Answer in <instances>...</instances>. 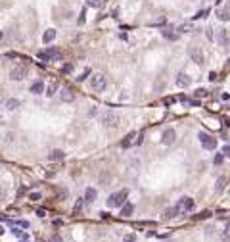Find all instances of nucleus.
I'll return each mask as SVG.
<instances>
[{
	"label": "nucleus",
	"mask_w": 230,
	"mask_h": 242,
	"mask_svg": "<svg viewBox=\"0 0 230 242\" xmlns=\"http://www.w3.org/2000/svg\"><path fill=\"white\" fill-rule=\"evenodd\" d=\"M31 92H33V94H40V92H44V83H42L40 79L35 81V83L31 85Z\"/></svg>",
	"instance_id": "4468645a"
},
{
	"label": "nucleus",
	"mask_w": 230,
	"mask_h": 242,
	"mask_svg": "<svg viewBox=\"0 0 230 242\" xmlns=\"http://www.w3.org/2000/svg\"><path fill=\"white\" fill-rule=\"evenodd\" d=\"M188 54H190V58H192V62H196V63H203V50L201 48H198V46H190V50H188Z\"/></svg>",
	"instance_id": "0eeeda50"
},
{
	"label": "nucleus",
	"mask_w": 230,
	"mask_h": 242,
	"mask_svg": "<svg viewBox=\"0 0 230 242\" xmlns=\"http://www.w3.org/2000/svg\"><path fill=\"white\" fill-rule=\"evenodd\" d=\"M207 16H209V10H201V12H200L198 16H196V17L200 19V17H207Z\"/></svg>",
	"instance_id": "58836bf2"
},
{
	"label": "nucleus",
	"mask_w": 230,
	"mask_h": 242,
	"mask_svg": "<svg viewBox=\"0 0 230 242\" xmlns=\"http://www.w3.org/2000/svg\"><path fill=\"white\" fill-rule=\"evenodd\" d=\"M48 158H50L52 161H60V160L65 158V154H63V150H52V152L48 154Z\"/></svg>",
	"instance_id": "dca6fc26"
},
{
	"label": "nucleus",
	"mask_w": 230,
	"mask_h": 242,
	"mask_svg": "<svg viewBox=\"0 0 230 242\" xmlns=\"http://www.w3.org/2000/svg\"><path fill=\"white\" fill-rule=\"evenodd\" d=\"M0 235H4V229L2 227H0Z\"/></svg>",
	"instance_id": "a18cd8bd"
},
{
	"label": "nucleus",
	"mask_w": 230,
	"mask_h": 242,
	"mask_svg": "<svg viewBox=\"0 0 230 242\" xmlns=\"http://www.w3.org/2000/svg\"><path fill=\"white\" fill-rule=\"evenodd\" d=\"M17 227H21V229H29V221H23V219H19V221H17Z\"/></svg>",
	"instance_id": "f704fd0d"
},
{
	"label": "nucleus",
	"mask_w": 230,
	"mask_h": 242,
	"mask_svg": "<svg viewBox=\"0 0 230 242\" xmlns=\"http://www.w3.org/2000/svg\"><path fill=\"white\" fill-rule=\"evenodd\" d=\"M134 144H142V133H140V135H138V138L134 140Z\"/></svg>",
	"instance_id": "c03bdc74"
},
{
	"label": "nucleus",
	"mask_w": 230,
	"mask_h": 242,
	"mask_svg": "<svg viewBox=\"0 0 230 242\" xmlns=\"http://www.w3.org/2000/svg\"><path fill=\"white\" fill-rule=\"evenodd\" d=\"M84 21H86V8H83V10H81V14H79V19H77V23H79V25H83Z\"/></svg>",
	"instance_id": "393cba45"
},
{
	"label": "nucleus",
	"mask_w": 230,
	"mask_h": 242,
	"mask_svg": "<svg viewBox=\"0 0 230 242\" xmlns=\"http://www.w3.org/2000/svg\"><path fill=\"white\" fill-rule=\"evenodd\" d=\"M58 89H60V85H58V83H52V85L48 86V89H46V96H50V98H52L54 94L58 92Z\"/></svg>",
	"instance_id": "412c9836"
},
{
	"label": "nucleus",
	"mask_w": 230,
	"mask_h": 242,
	"mask_svg": "<svg viewBox=\"0 0 230 242\" xmlns=\"http://www.w3.org/2000/svg\"><path fill=\"white\" fill-rule=\"evenodd\" d=\"M83 204H84V196L83 198H77V202H75V207H73V213L77 215V213H79L81 210H83Z\"/></svg>",
	"instance_id": "4be33fe9"
},
{
	"label": "nucleus",
	"mask_w": 230,
	"mask_h": 242,
	"mask_svg": "<svg viewBox=\"0 0 230 242\" xmlns=\"http://www.w3.org/2000/svg\"><path fill=\"white\" fill-rule=\"evenodd\" d=\"M161 35L165 37L167 40H177V39H178V35H177V33H171V31H161Z\"/></svg>",
	"instance_id": "5701e85b"
},
{
	"label": "nucleus",
	"mask_w": 230,
	"mask_h": 242,
	"mask_svg": "<svg viewBox=\"0 0 230 242\" xmlns=\"http://www.w3.org/2000/svg\"><path fill=\"white\" fill-rule=\"evenodd\" d=\"M100 119H102V123H104L106 127H117V123H119V117H117L113 112H104Z\"/></svg>",
	"instance_id": "20e7f679"
},
{
	"label": "nucleus",
	"mask_w": 230,
	"mask_h": 242,
	"mask_svg": "<svg viewBox=\"0 0 230 242\" xmlns=\"http://www.w3.org/2000/svg\"><path fill=\"white\" fill-rule=\"evenodd\" d=\"M163 104H165V106H171V104H173V98H165V100H163Z\"/></svg>",
	"instance_id": "37998d69"
},
{
	"label": "nucleus",
	"mask_w": 230,
	"mask_h": 242,
	"mask_svg": "<svg viewBox=\"0 0 230 242\" xmlns=\"http://www.w3.org/2000/svg\"><path fill=\"white\" fill-rule=\"evenodd\" d=\"M29 198H31L33 202H38L42 196H40V192H31V194H29Z\"/></svg>",
	"instance_id": "473e14b6"
},
{
	"label": "nucleus",
	"mask_w": 230,
	"mask_h": 242,
	"mask_svg": "<svg viewBox=\"0 0 230 242\" xmlns=\"http://www.w3.org/2000/svg\"><path fill=\"white\" fill-rule=\"evenodd\" d=\"M90 73H92L90 69H84V71H83V73H81L79 77H77V81H79V83H83L84 79H88V75H90Z\"/></svg>",
	"instance_id": "a878e982"
},
{
	"label": "nucleus",
	"mask_w": 230,
	"mask_h": 242,
	"mask_svg": "<svg viewBox=\"0 0 230 242\" xmlns=\"http://www.w3.org/2000/svg\"><path fill=\"white\" fill-rule=\"evenodd\" d=\"M37 215H38V217H44V215H46V210H44V207H38V210H37Z\"/></svg>",
	"instance_id": "ea45409f"
},
{
	"label": "nucleus",
	"mask_w": 230,
	"mask_h": 242,
	"mask_svg": "<svg viewBox=\"0 0 230 242\" xmlns=\"http://www.w3.org/2000/svg\"><path fill=\"white\" fill-rule=\"evenodd\" d=\"M90 89L96 91V92H100L106 89V77L102 73H96L94 77H90Z\"/></svg>",
	"instance_id": "f03ea898"
},
{
	"label": "nucleus",
	"mask_w": 230,
	"mask_h": 242,
	"mask_svg": "<svg viewBox=\"0 0 230 242\" xmlns=\"http://www.w3.org/2000/svg\"><path fill=\"white\" fill-rule=\"evenodd\" d=\"M174 140H177V133H174V129H165V131H163V135H161V144L171 146V144H174Z\"/></svg>",
	"instance_id": "39448f33"
},
{
	"label": "nucleus",
	"mask_w": 230,
	"mask_h": 242,
	"mask_svg": "<svg viewBox=\"0 0 230 242\" xmlns=\"http://www.w3.org/2000/svg\"><path fill=\"white\" fill-rule=\"evenodd\" d=\"M205 35H207V39H209V40L215 39V37H213V29H207V31H205Z\"/></svg>",
	"instance_id": "a19ab883"
},
{
	"label": "nucleus",
	"mask_w": 230,
	"mask_h": 242,
	"mask_svg": "<svg viewBox=\"0 0 230 242\" xmlns=\"http://www.w3.org/2000/svg\"><path fill=\"white\" fill-rule=\"evenodd\" d=\"M60 98H61V102H71L73 98H75V94H73V91H71V89H61Z\"/></svg>",
	"instance_id": "ddd939ff"
},
{
	"label": "nucleus",
	"mask_w": 230,
	"mask_h": 242,
	"mask_svg": "<svg viewBox=\"0 0 230 242\" xmlns=\"http://www.w3.org/2000/svg\"><path fill=\"white\" fill-rule=\"evenodd\" d=\"M86 6H90V8H100V2L102 0H84Z\"/></svg>",
	"instance_id": "cd10ccee"
},
{
	"label": "nucleus",
	"mask_w": 230,
	"mask_h": 242,
	"mask_svg": "<svg viewBox=\"0 0 230 242\" xmlns=\"http://www.w3.org/2000/svg\"><path fill=\"white\" fill-rule=\"evenodd\" d=\"M133 212H134V206H133V204H123V207H121V215H123V217L133 215Z\"/></svg>",
	"instance_id": "f3484780"
},
{
	"label": "nucleus",
	"mask_w": 230,
	"mask_h": 242,
	"mask_svg": "<svg viewBox=\"0 0 230 242\" xmlns=\"http://www.w3.org/2000/svg\"><path fill=\"white\" fill-rule=\"evenodd\" d=\"M194 200H192V198H182V200H180V207H182V210H186V212H192L194 210Z\"/></svg>",
	"instance_id": "2eb2a0df"
},
{
	"label": "nucleus",
	"mask_w": 230,
	"mask_h": 242,
	"mask_svg": "<svg viewBox=\"0 0 230 242\" xmlns=\"http://www.w3.org/2000/svg\"><path fill=\"white\" fill-rule=\"evenodd\" d=\"M46 52H48V56H50V60H61V52H60L58 48H48Z\"/></svg>",
	"instance_id": "6ab92c4d"
},
{
	"label": "nucleus",
	"mask_w": 230,
	"mask_h": 242,
	"mask_svg": "<svg viewBox=\"0 0 230 242\" xmlns=\"http://www.w3.org/2000/svg\"><path fill=\"white\" fill-rule=\"evenodd\" d=\"M127 196H129V190H127V188L111 194V196L107 198V207H119V206H123L125 200H127Z\"/></svg>",
	"instance_id": "f257e3e1"
},
{
	"label": "nucleus",
	"mask_w": 230,
	"mask_h": 242,
	"mask_svg": "<svg viewBox=\"0 0 230 242\" xmlns=\"http://www.w3.org/2000/svg\"><path fill=\"white\" fill-rule=\"evenodd\" d=\"M37 60H42V62H50V56H48V52L46 50H40L37 54Z\"/></svg>",
	"instance_id": "b1692460"
},
{
	"label": "nucleus",
	"mask_w": 230,
	"mask_h": 242,
	"mask_svg": "<svg viewBox=\"0 0 230 242\" xmlns=\"http://www.w3.org/2000/svg\"><path fill=\"white\" fill-rule=\"evenodd\" d=\"M48 242H63V238H61L60 235H52V238H50Z\"/></svg>",
	"instance_id": "e433bc0d"
},
{
	"label": "nucleus",
	"mask_w": 230,
	"mask_h": 242,
	"mask_svg": "<svg viewBox=\"0 0 230 242\" xmlns=\"http://www.w3.org/2000/svg\"><path fill=\"white\" fill-rule=\"evenodd\" d=\"M4 198H6V190H4V188H0V202H2Z\"/></svg>",
	"instance_id": "79ce46f5"
},
{
	"label": "nucleus",
	"mask_w": 230,
	"mask_h": 242,
	"mask_svg": "<svg viewBox=\"0 0 230 242\" xmlns=\"http://www.w3.org/2000/svg\"><path fill=\"white\" fill-rule=\"evenodd\" d=\"M123 242H136V236H134V235H127V236L123 238Z\"/></svg>",
	"instance_id": "c9c22d12"
},
{
	"label": "nucleus",
	"mask_w": 230,
	"mask_h": 242,
	"mask_svg": "<svg viewBox=\"0 0 230 242\" xmlns=\"http://www.w3.org/2000/svg\"><path fill=\"white\" fill-rule=\"evenodd\" d=\"M194 96H196V98H203V96H207V91H205V89H198V91L194 92Z\"/></svg>",
	"instance_id": "7c9ffc66"
},
{
	"label": "nucleus",
	"mask_w": 230,
	"mask_h": 242,
	"mask_svg": "<svg viewBox=\"0 0 230 242\" xmlns=\"http://www.w3.org/2000/svg\"><path fill=\"white\" fill-rule=\"evenodd\" d=\"M134 137H136L134 133H129V135L125 137V140L121 142V148H129V146H130V144H133V142H134V140H133Z\"/></svg>",
	"instance_id": "aec40b11"
},
{
	"label": "nucleus",
	"mask_w": 230,
	"mask_h": 242,
	"mask_svg": "<svg viewBox=\"0 0 230 242\" xmlns=\"http://www.w3.org/2000/svg\"><path fill=\"white\" fill-rule=\"evenodd\" d=\"M2 37H4V35H2V31H0V39H2Z\"/></svg>",
	"instance_id": "49530a36"
},
{
	"label": "nucleus",
	"mask_w": 230,
	"mask_h": 242,
	"mask_svg": "<svg viewBox=\"0 0 230 242\" xmlns=\"http://www.w3.org/2000/svg\"><path fill=\"white\" fill-rule=\"evenodd\" d=\"M180 212H182L180 204H178V206H173V207H169V210H165V212H163V219H165V221H169V219L177 217V215H178Z\"/></svg>",
	"instance_id": "6e6552de"
},
{
	"label": "nucleus",
	"mask_w": 230,
	"mask_h": 242,
	"mask_svg": "<svg viewBox=\"0 0 230 242\" xmlns=\"http://www.w3.org/2000/svg\"><path fill=\"white\" fill-rule=\"evenodd\" d=\"M190 81H192V79H190V77L186 75L184 71H180V73L177 75V79H174L177 86H180V89H184V86H188V85H190Z\"/></svg>",
	"instance_id": "1a4fd4ad"
},
{
	"label": "nucleus",
	"mask_w": 230,
	"mask_h": 242,
	"mask_svg": "<svg viewBox=\"0 0 230 242\" xmlns=\"http://www.w3.org/2000/svg\"><path fill=\"white\" fill-rule=\"evenodd\" d=\"M56 35H58L56 29H46V31H44V35H42V42H44V44H50V42L56 39Z\"/></svg>",
	"instance_id": "f8f14e48"
},
{
	"label": "nucleus",
	"mask_w": 230,
	"mask_h": 242,
	"mask_svg": "<svg viewBox=\"0 0 230 242\" xmlns=\"http://www.w3.org/2000/svg\"><path fill=\"white\" fill-rule=\"evenodd\" d=\"M27 77V67L25 65H17V67H14L12 71H10V79L12 81H21Z\"/></svg>",
	"instance_id": "423d86ee"
},
{
	"label": "nucleus",
	"mask_w": 230,
	"mask_h": 242,
	"mask_svg": "<svg viewBox=\"0 0 230 242\" xmlns=\"http://www.w3.org/2000/svg\"><path fill=\"white\" fill-rule=\"evenodd\" d=\"M61 71H63V73H71V71H73V63H63Z\"/></svg>",
	"instance_id": "2f4dec72"
},
{
	"label": "nucleus",
	"mask_w": 230,
	"mask_h": 242,
	"mask_svg": "<svg viewBox=\"0 0 230 242\" xmlns=\"http://www.w3.org/2000/svg\"><path fill=\"white\" fill-rule=\"evenodd\" d=\"M224 183H226V177H219V179H217V184H215V188H217V190H223Z\"/></svg>",
	"instance_id": "bb28decb"
},
{
	"label": "nucleus",
	"mask_w": 230,
	"mask_h": 242,
	"mask_svg": "<svg viewBox=\"0 0 230 242\" xmlns=\"http://www.w3.org/2000/svg\"><path fill=\"white\" fill-rule=\"evenodd\" d=\"M223 156H224V158H230V146H223Z\"/></svg>",
	"instance_id": "4c0bfd02"
},
{
	"label": "nucleus",
	"mask_w": 230,
	"mask_h": 242,
	"mask_svg": "<svg viewBox=\"0 0 230 242\" xmlns=\"http://www.w3.org/2000/svg\"><path fill=\"white\" fill-rule=\"evenodd\" d=\"M65 196H67V190H63V188H61V190H58V194H56V200L61 202V200H65Z\"/></svg>",
	"instance_id": "c756f323"
},
{
	"label": "nucleus",
	"mask_w": 230,
	"mask_h": 242,
	"mask_svg": "<svg viewBox=\"0 0 230 242\" xmlns=\"http://www.w3.org/2000/svg\"><path fill=\"white\" fill-rule=\"evenodd\" d=\"M207 217H211V212H209V210H205V212H201V213L198 215V219H207Z\"/></svg>",
	"instance_id": "72a5a7b5"
},
{
	"label": "nucleus",
	"mask_w": 230,
	"mask_h": 242,
	"mask_svg": "<svg viewBox=\"0 0 230 242\" xmlns=\"http://www.w3.org/2000/svg\"><path fill=\"white\" fill-rule=\"evenodd\" d=\"M96 196H98L96 188H92V186H88V188L84 190V202H86V204H92V202L96 200Z\"/></svg>",
	"instance_id": "9b49d317"
},
{
	"label": "nucleus",
	"mask_w": 230,
	"mask_h": 242,
	"mask_svg": "<svg viewBox=\"0 0 230 242\" xmlns=\"http://www.w3.org/2000/svg\"><path fill=\"white\" fill-rule=\"evenodd\" d=\"M200 140H201V146L205 150H215L217 148V138H213L207 133H200Z\"/></svg>",
	"instance_id": "7ed1b4c3"
},
{
	"label": "nucleus",
	"mask_w": 230,
	"mask_h": 242,
	"mask_svg": "<svg viewBox=\"0 0 230 242\" xmlns=\"http://www.w3.org/2000/svg\"><path fill=\"white\" fill-rule=\"evenodd\" d=\"M217 17L221 19V21H230V2L224 6V8H221L217 12Z\"/></svg>",
	"instance_id": "9d476101"
},
{
	"label": "nucleus",
	"mask_w": 230,
	"mask_h": 242,
	"mask_svg": "<svg viewBox=\"0 0 230 242\" xmlns=\"http://www.w3.org/2000/svg\"><path fill=\"white\" fill-rule=\"evenodd\" d=\"M6 108L10 109V112H14V109L19 108V100H17V98H10V100L6 102Z\"/></svg>",
	"instance_id": "a211bd4d"
},
{
	"label": "nucleus",
	"mask_w": 230,
	"mask_h": 242,
	"mask_svg": "<svg viewBox=\"0 0 230 242\" xmlns=\"http://www.w3.org/2000/svg\"><path fill=\"white\" fill-rule=\"evenodd\" d=\"M224 161V156H223V152L221 154H217V156H215V160H213V163H215V165H221V163Z\"/></svg>",
	"instance_id": "c85d7f7f"
}]
</instances>
